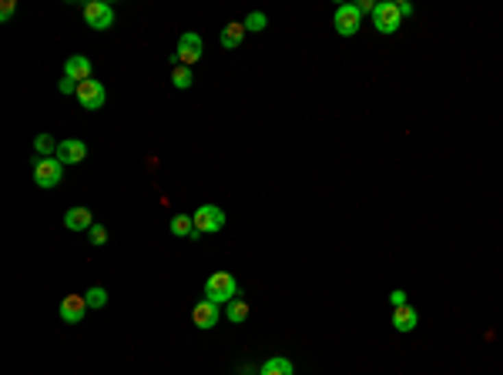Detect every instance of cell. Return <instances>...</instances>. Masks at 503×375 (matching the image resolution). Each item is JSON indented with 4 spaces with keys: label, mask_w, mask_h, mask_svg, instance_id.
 <instances>
[{
    "label": "cell",
    "mask_w": 503,
    "mask_h": 375,
    "mask_svg": "<svg viewBox=\"0 0 503 375\" xmlns=\"http://www.w3.org/2000/svg\"><path fill=\"white\" fill-rule=\"evenodd\" d=\"M205 298L215 302V305L235 302V298H238V281H235V275H228V272L208 275V281H205Z\"/></svg>",
    "instance_id": "obj_1"
},
{
    "label": "cell",
    "mask_w": 503,
    "mask_h": 375,
    "mask_svg": "<svg viewBox=\"0 0 503 375\" xmlns=\"http://www.w3.org/2000/svg\"><path fill=\"white\" fill-rule=\"evenodd\" d=\"M195 235H215L225 228V211H221L219 205H201V208H195Z\"/></svg>",
    "instance_id": "obj_2"
},
{
    "label": "cell",
    "mask_w": 503,
    "mask_h": 375,
    "mask_svg": "<svg viewBox=\"0 0 503 375\" xmlns=\"http://www.w3.org/2000/svg\"><path fill=\"white\" fill-rule=\"evenodd\" d=\"M64 178V164L58 161V157H40L37 164H34V181H37V188H58Z\"/></svg>",
    "instance_id": "obj_3"
},
{
    "label": "cell",
    "mask_w": 503,
    "mask_h": 375,
    "mask_svg": "<svg viewBox=\"0 0 503 375\" xmlns=\"http://www.w3.org/2000/svg\"><path fill=\"white\" fill-rule=\"evenodd\" d=\"M84 24L91 31H111L114 27V10L104 0H91V3H84Z\"/></svg>",
    "instance_id": "obj_4"
},
{
    "label": "cell",
    "mask_w": 503,
    "mask_h": 375,
    "mask_svg": "<svg viewBox=\"0 0 503 375\" xmlns=\"http://www.w3.org/2000/svg\"><path fill=\"white\" fill-rule=\"evenodd\" d=\"M373 24H376L379 34H396L400 31V24H403V14H400V3H376V10H373Z\"/></svg>",
    "instance_id": "obj_5"
},
{
    "label": "cell",
    "mask_w": 503,
    "mask_h": 375,
    "mask_svg": "<svg viewBox=\"0 0 503 375\" xmlns=\"http://www.w3.org/2000/svg\"><path fill=\"white\" fill-rule=\"evenodd\" d=\"M77 101H81V107L84 111H101L104 107V101H108V91H104V84L101 81H84V84H77Z\"/></svg>",
    "instance_id": "obj_6"
},
{
    "label": "cell",
    "mask_w": 503,
    "mask_h": 375,
    "mask_svg": "<svg viewBox=\"0 0 503 375\" xmlns=\"http://www.w3.org/2000/svg\"><path fill=\"white\" fill-rule=\"evenodd\" d=\"M332 24H336V31L343 34V37H352V34L363 27V14H359V7H356V3H343V7H336Z\"/></svg>",
    "instance_id": "obj_7"
},
{
    "label": "cell",
    "mask_w": 503,
    "mask_h": 375,
    "mask_svg": "<svg viewBox=\"0 0 503 375\" xmlns=\"http://www.w3.org/2000/svg\"><path fill=\"white\" fill-rule=\"evenodd\" d=\"M201 57V37L195 31L182 34V40H178V54H175V64H185V67H191V64Z\"/></svg>",
    "instance_id": "obj_8"
},
{
    "label": "cell",
    "mask_w": 503,
    "mask_h": 375,
    "mask_svg": "<svg viewBox=\"0 0 503 375\" xmlns=\"http://www.w3.org/2000/svg\"><path fill=\"white\" fill-rule=\"evenodd\" d=\"M191 322H195L201 332L215 328V325H219V305H215V302H208V298H201V302L191 309Z\"/></svg>",
    "instance_id": "obj_9"
},
{
    "label": "cell",
    "mask_w": 503,
    "mask_h": 375,
    "mask_svg": "<svg viewBox=\"0 0 503 375\" xmlns=\"http://www.w3.org/2000/svg\"><path fill=\"white\" fill-rule=\"evenodd\" d=\"M58 161L61 164H81L84 157H88V144L84 141H77V138H67V141H61L58 144Z\"/></svg>",
    "instance_id": "obj_10"
},
{
    "label": "cell",
    "mask_w": 503,
    "mask_h": 375,
    "mask_svg": "<svg viewBox=\"0 0 503 375\" xmlns=\"http://www.w3.org/2000/svg\"><path fill=\"white\" fill-rule=\"evenodd\" d=\"M84 312H88V298L84 295H67L61 302V322H67V325L84 322Z\"/></svg>",
    "instance_id": "obj_11"
},
{
    "label": "cell",
    "mask_w": 503,
    "mask_h": 375,
    "mask_svg": "<svg viewBox=\"0 0 503 375\" xmlns=\"http://www.w3.org/2000/svg\"><path fill=\"white\" fill-rule=\"evenodd\" d=\"M91 61L84 57V54H74V57H67L64 64V77H71V81H77V84H84V81H91Z\"/></svg>",
    "instance_id": "obj_12"
},
{
    "label": "cell",
    "mask_w": 503,
    "mask_h": 375,
    "mask_svg": "<svg viewBox=\"0 0 503 375\" xmlns=\"http://www.w3.org/2000/svg\"><path fill=\"white\" fill-rule=\"evenodd\" d=\"M91 224H95V215H91V208H84V205H77V208H71V211L64 215V228H67V231H91Z\"/></svg>",
    "instance_id": "obj_13"
},
{
    "label": "cell",
    "mask_w": 503,
    "mask_h": 375,
    "mask_svg": "<svg viewBox=\"0 0 503 375\" xmlns=\"http://www.w3.org/2000/svg\"><path fill=\"white\" fill-rule=\"evenodd\" d=\"M416 322H419V312H416L413 305H400V309H393V328H396V332H413Z\"/></svg>",
    "instance_id": "obj_14"
},
{
    "label": "cell",
    "mask_w": 503,
    "mask_h": 375,
    "mask_svg": "<svg viewBox=\"0 0 503 375\" xmlns=\"http://www.w3.org/2000/svg\"><path fill=\"white\" fill-rule=\"evenodd\" d=\"M245 24H225V27H221V47H225V51H232V47H238V44H242V40H245Z\"/></svg>",
    "instance_id": "obj_15"
},
{
    "label": "cell",
    "mask_w": 503,
    "mask_h": 375,
    "mask_svg": "<svg viewBox=\"0 0 503 375\" xmlns=\"http://www.w3.org/2000/svg\"><path fill=\"white\" fill-rule=\"evenodd\" d=\"M168 228H171L175 238H188V235H195V218L191 215H175Z\"/></svg>",
    "instance_id": "obj_16"
},
{
    "label": "cell",
    "mask_w": 503,
    "mask_h": 375,
    "mask_svg": "<svg viewBox=\"0 0 503 375\" xmlns=\"http://www.w3.org/2000/svg\"><path fill=\"white\" fill-rule=\"evenodd\" d=\"M171 84H175L178 91H188L191 84H195V74H191V67H185V64H175V70H171Z\"/></svg>",
    "instance_id": "obj_17"
},
{
    "label": "cell",
    "mask_w": 503,
    "mask_h": 375,
    "mask_svg": "<svg viewBox=\"0 0 503 375\" xmlns=\"http://www.w3.org/2000/svg\"><path fill=\"white\" fill-rule=\"evenodd\" d=\"M292 372H295L292 362L282 359V355H275V359H269V362L262 365V375H292Z\"/></svg>",
    "instance_id": "obj_18"
},
{
    "label": "cell",
    "mask_w": 503,
    "mask_h": 375,
    "mask_svg": "<svg viewBox=\"0 0 503 375\" xmlns=\"http://www.w3.org/2000/svg\"><path fill=\"white\" fill-rule=\"evenodd\" d=\"M34 151H37L40 157L58 155V141H54L51 134H37V138H34Z\"/></svg>",
    "instance_id": "obj_19"
},
{
    "label": "cell",
    "mask_w": 503,
    "mask_h": 375,
    "mask_svg": "<svg viewBox=\"0 0 503 375\" xmlns=\"http://www.w3.org/2000/svg\"><path fill=\"white\" fill-rule=\"evenodd\" d=\"M249 318V305L242 302V298H235V302H228V322H235V325H242Z\"/></svg>",
    "instance_id": "obj_20"
},
{
    "label": "cell",
    "mask_w": 503,
    "mask_h": 375,
    "mask_svg": "<svg viewBox=\"0 0 503 375\" xmlns=\"http://www.w3.org/2000/svg\"><path fill=\"white\" fill-rule=\"evenodd\" d=\"M84 298H88V309H104V305H108V292H104L101 285L88 288V292H84Z\"/></svg>",
    "instance_id": "obj_21"
},
{
    "label": "cell",
    "mask_w": 503,
    "mask_h": 375,
    "mask_svg": "<svg viewBox=\"0 0 503 375\" xmlns=\"http://www.w3.org/2000/svg\"><path fill=\"white\" fill-rule=\"evenodd\" d=\"M242 24H245V31H265L269 27V17L262 10H255V14H249V21H242Z\"/></svg>",
    "instance_id": "obj_22"
},
{
    "label": "cell",
    "mask_w": 503,
    "mask_h": 375,
    "mask_svg": "<svg viewBox=\"0 0 503 375\" xmlns=\"http://www.w3.org/2000/svg\"><path fill=\"white\" fill-rule=\"evenodd\" d=\"M91 245H108V228L104 224H91Z\"/></svg>",
    "instance_id": "obj_23"
},
{
    "label": "cell",
    "mask_w": 503,
    "mask_h": 375,
    "mask_svg": "<svg viewBox=\"0 0 503 375\" xmlns=\"http://www.w3.org/2000/svg\"><path fill=\"white\" fill-rule=\"evenodd\" d=\"M389 305H393V309H400V305H406V292H403V288H396V292H389Z\"/></svg>",
    "instance_id": "obj_24"
},
{
    "label": "cell",
    "mask_w": 503,
    "mask_h": 375,
    "mask_svg": "<svg viewBox=\"0 0 503 375\" xmlns=\"http://www.w3.org/2000/svg\"><path fill=\"white\" fill-rule=\"evenodd\" d=\"M58 91H61V94H77V84H74L71 77H61V84H58Z\"/></svg>",
    "instance_id": "obj_25"
},
{
    "label": "cell",
    "mask_w": 503,
    "mask_h": 375,
    "mask_svg": "<svg viewBox=\"0 0 503 375\" xmlns=\"http://www.w3.org/2000/svg\"><path fill=\"white\" fill-rule=\"evenodd\" d=\"M356 7H359V14H373V10H376V3H373V0H359Z\"/></svg>",
    "instance_id": "obj_26"
},
{
    "label": "cell",
    "mask_w": 503,
    "mask_h": 375,
    "mask_svg": "<svg viewBox=\"0 0 503 375\" xmlns=\"http://www.w3.org/2000/svg\"><path fill=\"white\" fill-rule=\"evenodd\" d=\"M10 14H14V0H3V7H0V17H3V21H10Z\"/></svg>",
    "instance_id": "obj_27"
},
{
    "label": "cell",
    "mask_w": 503,
    "mask_h": 375,
    "mask_svg": "<svg viewBox=\"0 0 503 375\" xmlns=\"http://www.w3.org/2000/svg\"><path fill=\"white\" fill-rule=\"evenodd\" d=\"M400 14H403V17H409V14H413V3H406V0H403V3H400Z\"/></svg>",
    "instance_id": "obj_28"
}]
</instances>
